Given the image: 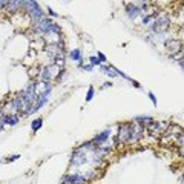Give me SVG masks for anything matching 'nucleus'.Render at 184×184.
<instances>
[{"label":"nucleus","mask_w":184,"mask_h":184,"mask_svg":"<svg viewBox=\"0 0 184 184\" xmlns=\"http://www.w3.org/2000/svg\"><path fill=\"white\" fill-rule=\"evenodd\" d=\"M19 123V115L12 114V115H5V124H9V126H14Z\"/></svg>","instance_id":"nucleus-9"},{"label":"nucleus","mask_w":184,"mask_h":184,"mask_svg":"<svg viewBox=\"0 0 184 184\" xmlns=\"http://www.w3.org/2000/svg\"><path fill=\"white\" fill-rule=\"evenodd\" d=\"M89 61H91V64H100V60H98L97 57H91Z\"/></svg>","instance_id":"nucleus-18"},{"label":"nucleus","mask_w":184,"mask_h":184,"mask_svg":"<svg viewBox=\"0 0 184 184\" xmlns=\"http://www.w3.org/2000/svg\"><path fill=\"white\" fill-rule=\"evenodd\" d=\"M69 58L75 60V61H82V51L80 49H72L71 54H69Z\"/></svg>","instance_id":"nucleus-11"},{"label":"nucleus","mask_w":184,"mask_h":184,"mask_svg":"<svg viewBox=\"0 0 184 184\" xmlns=\"http://www.w3.org/2000/svg\"><path fill=\"white\" fill-rule=\"evenodd\" d=\"M181 184H184V178H183V181H181Z\"/></svg>","instance_id":"nucleus-25"},{"label":"nucleus","mask_w":184,"mask_h":184,"mask_svg":"<svg viewBox=\"0 0 184 184\" xmlns=\"http://www.w3.org/2000/svg\"><path fill=\"white\" fill-rule=\"evenodd\" d=\"M85 71H92V69H94V66H92V64H86V66H82Z\"/></svg>","instance_id":"nucleus-21"},{"label":"nucleus","mask_w":184,"mask_h":184,"mask_svg":"<svg viewBox=\"0 0 184 184\" xmlns=\"http://www.w3.org/2000/svg\"><path fill=\"white\" fill-rule=\"evenodd\" d=\"M60 74H61V68L57 66V64L54 63V64H49V66H46V68L42 69L40 78H42V82L49 83L51 80H55V78H58Z\"/></svg>","instance_id":"nucleus-2"},{"label":"nucleus","mask_w":184,"mask_h":184,"mask_svg":"<svg viewBox=\"0 0 184 184\" xmlns=\"http://www.w3.org/2000/svg\"><path fill=\"white\" fill-rule=\"evenodd\" d=\"M167 26H169V19H167L166 16H160V17L155 19V22H153L152 26H150V29H152V32L163 34V32L167 29Z\"/></svg>","instance_id":"nucleus-3"},{"label":"nucleus","mask_w":184,"mask_h":184,"mask_svg":"<svg viewBox=\"0 0 184 184\" xmlns=\"http://www.w3.org/2000/svg\"><path fill=\"white\" fill-rule=\"evenodd\" d=\"M109 135H111V129H106V130H103V132H100L98 135H95V138L92 140V143H94L97 147H101V146H104V143L108 141Z\"/></svg>","instance_id":"nucleus-5"},{"label":"nucleus","mask_w":184,"mask_h":184,"mask_svg":"<svg viewBox=\"0 0 184 184\" xmlns=\"http://www.w3.org/2000/svg\"><path fill=\"white\" fill-rule=\"evenodd\" d=\"M25 8L28 9V14H29V17L32 19L34 23H35V22H40V20L45 19V17H43V11H42L40 6H38V3L35 2V0H26Z\"/></svg>","instance_id":"nucleus-1"},{"label":"nucleus","mask_w":184,"mask_h":184,"mask_svg":"<svg viewBox=\"0 0 184 184\" xmlns=\"http://www.w3.org/2000/svg\"><path fill=\"white\" fill-rule=\"evenodd\" d=\"M180 64H181V68H183V71H184V61H181Z\"/></svg>","instance_id":"nucleus-24"},{"label":"nucleus","mask_w":184,"mask_h":184,"mask_svg":"<svg viewBox=\"0 0 184 184\" xmlns=\"http://www.w3.org/2000/svg\"><path fill=\"white\" fill-rule=\"evenodd\" d=\"M8 3H9V0H0V9L3 6H8Z\"/></svg>","instance_id":"nucleus-19"},{"label":"nucleus","mask_w":184,"mask_h":184,"mask_svg":"<svg viewBox=\"0 0 184 184\" xmlns=\"http://www.w3.org/2000/svg\"><path fill=\"white\" fill-rule=\"evenodd\" d=\"M3 126H5V115L0 114V130L3 129Z\"/></svg>","instance_id":"nucleus-16"},{"label":"nucleus","mask_w":184,"mask_h":184,"mask_svg":"<svg viewBox=\"0 0 184 184\" xmlns=\"http://www.w3.org/2000/svg\"><path fill=\"white\" fill-rule=\"evenodd\" d=\"M130 140V124H124L120 127L118 130V135H117V141L120 143H127Z\"/></svg>","instance_id":"nucleus-4"},{"label":"nucleus","mask_w":184,"mask_h":184,"mask_svg":"<svg viewBox=\"0 0 184 184\" xmlns=\"http://www.w3.org/2000/svg\"><path fill=\"white\" fill-rule=\"evenodd\" d=\"M126 12H127V16H129L130 19H135L137 16H143V14H144V11H143L140 6H134V5L127 6V8H126Z\"/></svg>","instance_id":"nucleus-8"},{"label":"nucleus","mask_w":184,"mask_h":184,"mask_svg":"<svg viewBox=\"0 0 184 184\" xmlns=\"http://www.w3.org/2000/svg\"><path fill=\"white\" fill-rule=\"evenodd\" d=\"M19 158V155H14V156H11V158H9V161H14V160H17Z\"/></svg>","instance_id":"nucleus-23"},{"label":"nucleus","mask_w":184,"mask_h":184,"mask_svg":"<svg viewBox=\"0 0 184 184\" xmlns=\"http://www.w3.org/2000/svg\"><path fill=\"white\" fill-rule=\"evenodd\" d=\"M166 49L170 52V54L175 55L181 51V43L178 40H169V42H166Z\"/></svg>","instance_id":"nucleus-7"},{"label":"nucleus","mask_w":184,"mask_h":184,"mask_svg":"<svg viewBox=\"0 0 184 184\" xmlns=\"http://www.w3.org/2000/svg\"><path fill=\"white\" fill-rule=\"evenodd\" d=\"M150 20H153V16H147V17H144V19H143V23H144V25H147V23H150Z\"/></svg>","instance_id":"nucleus-17"},{"label":"nucleus","mask_w":184,"mask_h":184,"mask_svg":"<svg viewBox=\"0 0 184 184\" xmlns=\"http://www.w3.org/2000/svg\"><path fill=\"white\" fill-rule=\"evenodd\" d=\"M141 137H143V126H140L138 123L130 124V140H129V141L135 143V141H138Z\"/></svg>","instance_id":"nucleus-6"},{"label":"nucleus","mask_w":184,"mask_h":184,"mask_svg":"<svg viewBox=\"0 0 184 184\" xmlns=\"http://www.w3.org/2000/svg\"><path fill=\"white\" fill-rule=\"evenodd\" d=\"M135 123H138V124H146V126H150L152 123H153V120L150 117H137L135 118Z\"/></svg>","instance_id":"nucleus-10"},{"label":"nucleus","mask_w":184,"mask_h":184,"mask_svg":"<svg viewBox=\"0 0 184 184\" xmlns=\"http://www.w3.org/2000/svg\"><path fill=\"white\" fill-rule=\"evenodd\" d=\"M98 60L100 61H106V55H104L103 52H98Z\"/></svg>","instance_id":"nucleus-20"},{"label":"nucleus","mask_w":184,"mask_h":184,"mask_svg":"<svg viewBox=\"0 0 184 184\" xmlns=\"http://www.w3.org/2000/svg\"><path fill=\"white\" fill-rule=\"evenodd\" d=\"M42 124H43V120H42V118H35V120L31 123V129L34 130V132H37V130L42 127Z\"/></svg>","instance_id":"nucleus-12"},{"label":"nucleus","mask_w":184,"mask_h":184,"mask_svg":"<svg viewBox=\"0 0 184 184\" xmlns=\"http://www.w3.org/2000/svg\"><path fill=\"white\" fill-rule=\"evenodd\" d=\"M111 66H101V71L104 72V74H108L109 77H117V74H118V71H117V68L115 69H109Z\"/></svg>","instance_id":"nucleus-14"},{"label":"nucleus","mask_w":184,"mask_h":184,"mask_svg":"<svg viewBox=\"0 0 184 184\" xmlns=\"http://www.w3.org/2000/svg\"><path fill=\"white\" fill-rule=\"evenodd\" d=\"M149 98H150V100L153 101V104H156V98H155V95L152 94V92H149Z\"/></svg>","instance_id":"nucleus-22"},{"label":"nucleus","mask_w":184,"mask_h":184,"mask_svg":"<svg viewBox=\"0 0 184 184\" xmlns=\"http://www.w3.org/2000/svg\"><path fill=\"white\" fill-rule=\"evenodd\" d=\"M94 88H89V91H88V95H86V101H91V98L94 97Z\"/></svg>","instance_id":"nucleus-15"},{"label":"nucleus","mask_w":184,"mask_h":184,"mask_svg":"<svg viewBox=\"0 0 184 184\" xmlns=\"http://www.w3.org/2000/svg\"><path fill=\"white\" fill-rule=\"evenodd\" d=\"M166 132H167V135H181V127H178V126H172L170 129H166Z\"/></svg>","instance_id":"nucleus-13"}]
</instances>
